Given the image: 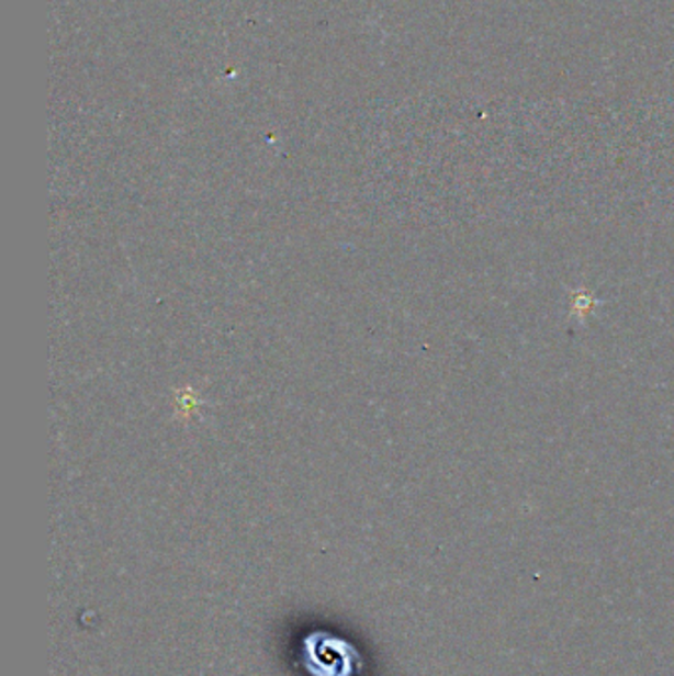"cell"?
I'll list each match as a JSON object with an SVG mask.
<instances>
[{"instance_id": "cell-1", "label": "cell", "mask_w": 674, "mask_h": 676, "mask_svg": "<svg viewBox=\"0 0 674 676\" xmlns=\"http://www.w3.org/2000/svg\"><path fill=\"white\" fill-rule=\"evenodd\" d=\"M301 658L313 676H352L362 666L357 649L327 631H315L303 639Z\"/></svg>"}, {"instance_id": "cell-2", "label": "cell", "mask_w": 674, "mask_h": 676, "mask_svg": "<svg viewBox=\"0 0 674 676\" xmlns=\"http://www.w3.org/2000/svg\"><path fill=\"white\" fill-rule=\"evenodd\" d=\"M607 298L597 297L589 289H570V317L584 325L587 318L594 315L595 308L604 305Z\"/></svg>"}]
</instances>
